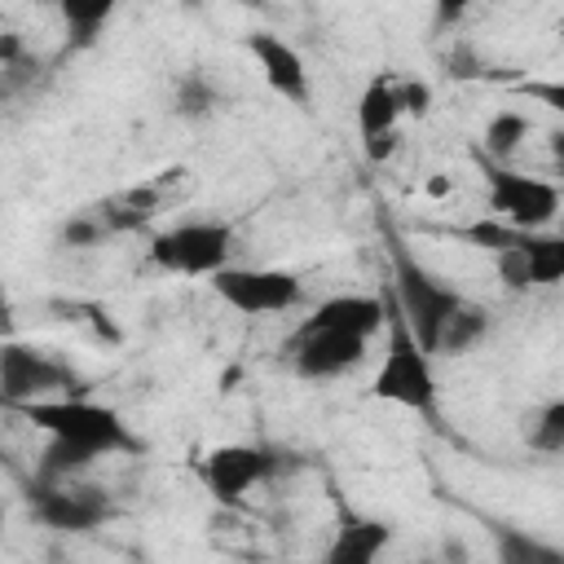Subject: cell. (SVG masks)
Returning a JSON list of instances; mask_svg holds the SVG:
<instances>
[{
    "label": "cell",
    "mask_w": 564,
    "mask_h": 564,
    "mask_svg": "<svg viewBox=\"0 0 564 564\" xmlns=\"http://www.w3.org/2000/svg\"><path fill=\"white\" fill-rule=\"evenodd\" d=\"M31 427H40L48 441L88 449L93 458H110V454H137L141 441L128 427V419L115 405H101L93 397H48V401H26L13 405Z\"/></svg>",
    "instance_id": "cell-1"
},
{
    "label": "cell",
    "mask_w": 564,
    "mask_h": 564,
    "mask_svg": "<svg viewBox=\"0 0 564 564\" xmlns=\"http://www.w3.org/2000/svg\"><path fill=\"white\" fill-rule=\"evenodd\" d=\"M388 326V304L383 295H366V291H339L326 295L308 308V317L295 330H330V335H357V339H375Z\"/></svg>",
    "instance_id": "cell-13"
},
{
    "label": "cell",
    "mask_w": 564,
    "mask_h": 564,
    "mask_svg": "<svg viewBox=\"0 0 564 564\" xmlns=\"http://www.w3.org/2000/svg\"><path fill=\"white\" fill-rule=\"evenodd\" d=\"M445 555H449V564H467V546L463 542H445Z\"/></svg>",
    "instance_id": "cell-28"
},
{
    "label": "cell",
    "mask_w": 564,
    "mask_h": 564,
    "mask_svg": "<svg viewBox=\"0 0 564 564\" xmlns=\"http://www.w3.org/2000/svg\"><path fill=\"white\" fill-rule=\"evenodd\" d=\"M57 238L66 242V247H75V251H84V247H101L110 234H106V225L97 220V212L88 207V212H75L62 229H57Z\"/></svg>",
    "instance_id": "cell-25"
},
{
    "label": "cell",
    "mask_w": 564,
    "mask_h": 564,
    "mask_svg": "<svg viewBox=\"0 0 564 564\" xmlns=\"http://www.w3.org/2000/svg\"><path fill=\"white\" fill-rule=\"evenodd\" d=\"M291 370L300 379H339L348 370H357L370 352V339H357V335H330V330H295L291 344Z\"/></svg>",
    "instance_id": "cell-12"
},
{
    "label": "cell",
    "mask_w": 564,
    "mask_h": 564,
    "mask_svg": "<svg viewBox=\"0 0 564 564\" xmlns=\"http://www.w3.org/2000/svg\"><path fill=\"white\" fill-rule=\"evenodd\" d=\"M485 194H489V216L520 234H546L564 207V194L555 181L498 167V163H485Z\"/></svg>",
    "instance_id": "cell-6"
},
{
    "label": "cell",
    "mask_w": 564,
    "mask_h": 564,
    "mask_svg": "<svg viewBox=\"0 0 564 564\" xmlns=\"http://www.w3.org/2000/svg\"><path fill=\"white\" fill-rule=\"evenodd\" d=\"M357 137H361V150L370 163H383L397 154L401 145V119H405V106H401V79L379 70L366 79L361 97H357Z\"/></svg>",
    "instance_id": "cell-10"
},
{
    "label": "cell",
    "mask_w": 564,
    "mask_h": 564,
    "mask_svg": "<svg viewBox=\"0 0 564 564\" xmlns=\"http://www.w3.org/2000/svg\"><path fill=\"white\" fill-rule=\"evenodd\" d=\"M520 436H524V445L533 454H546V458L564 454V401L551 397L538 410H529L524 423H520Z\"/></svg>",
    "instance_id": "cell-20"
},
{
    "label": "cell",
    "mask_w": 564,
    "mask_h": 564,
    "mask_svg": "<svg viewBox=\"0 0 564 564\" xmlns=\"http://www.w3.org/2000/svg\"><path fill=\"white\" fill-rule=\"evenodd\" d=\"M397 529L379 516H344L322 551V564H379V555L392 546Z\"/></svg>",
    "instance_id": "cell-14"
},
{
    "label": "cell",
    "mask_w": 564,
    "mask_h": 564,
    "mask_svg": "<svg viewBox=\"0 0 564 564\" xmlns=\"http://www.w3.org/2000/svg\"><path fill=\"white\" fill-rule=\"evenodd\" d=\"M0 533H4V502H0Z\"/></svg>",
    "instance_id": "cell-29"
},
{
    "label": "cell",
    "mask_w": 564,
    "mask_h": 564,
    "mask_svg": "<svg viewBox=\"0 0 564 564\" xmlns=\"http://www.w3.org/2000/svg\"><path fill=\"white\" fill-rule=\"evenodd\" d=\"M273 471H278V454L264 449V445H247V441L212 445L198 458V480L212 494V502H220V507H238Z\"/></svg>",
    "instance_id": "cell-8"
},
{
    "label": "cell",
    "mask_w": 564,
    "mask_h": 564,
    "mask_svg": "<svg viewBox=\"0 0 564 564\" xmlns=\"http://www.w3.org/2000/svg\"><path fill=\"white\" fill-rule=\"evenodd\" d=\"M242 48L251 53L256 70L264 75V84H269L282 101H291V106H308V101H313L308 62H304V53H300L291 40H282L278 31H247V35H242Z\"/></svg>",
    "instance_id": "cell-11"
},
{
    "label": "cell",
    "mask_w": 564,
    "mask_h": 564,
    "mask_svg": "<svg viewBox=\"0 0 564 564\" xmlns=\"http://www.w3.org/2000/svg\"><path fill=\"white\" fill-rule=\"evenodd\" d=\"M520 260H524L529 286H555L564 278V238L560 234H524Z\"/></svg>",
    "instance_id": "cell-19"
},
{
    "label": "cell",
    "mask_w": 564,
    "mask_h": 564,
    "mask_svg": "<svg viewBox=\"0 0 564 564\" xmlns=\"http://www.w3.org/2000/svg\"><path fill=\"white\" fill-rule=\"evenodd\" d=\"M401 106H405V115H427V106H432V88L419 84V79H401Z\"/></svg>",
    "instance_id": "cell-27"
},
{
    "label": "cell",
    "mask_w": 564,
    "mask_h": 564,
    "mask_svg": "<svg viewBox=\"0 0 564 564\" xmlns=\"http://www.w3.org/2000/svg\"><path fill=\"white\" fill-rule=\"evenodd\" d=\"M62 22H66V35H70V48H88L101 26L115 18V4L110 0H62L57 4Z\"/></svg>",
    "instance_id": "cell-21"
},
{
    "label": "cell",
    "mask_w": 564,
    "mask_h": 564,
    "mask_svg": "<svg viewBox=\"0 0 564 564\" xmlns=\"http://www.w3.org/2000/svg\"><path fill=\"white\" fill-rule=\"evenodd\" d=\"M529 132H533V123H529V115H520V110H498V115H489V123H485V132H480V159L485 163H507L524 141H529Z\"/></svg>",
    "instance_id": "cell-18"
},
{
    "label": "cell",
    "mask_w": 564,
    "mask_h": 564,
    "mask_svg": "<svg viewBox=\"0 0 564 564\" xmlns=\"http://www.w3.org/2000/svg\"><path fill=\"white\" fill-rule=\"evenodd\" d=\"M97 458L88 449H75V445H62V441H48L40 463H35V480L44 485H66V480H79Z\"/></svg>",
    "instance_id": "cell-22"
},
{
    "label": "cell",
    "mask_w": 564,
    "mask_h": 564,
    "mask_svg": "<svg viewBox=\"0 0 564 564\" xmlns=\"http://www.w3.org/2000/svg\"><path fill=\"white\" fill-rule=\"evenodd\" d=\"M154 207H159V189H154V185H145V189H123V194H115V198L97 203L93 212H97V220L106 225V234L115 238V234L141 229V225L154 216Z\"/></svg>",
    "instance_id": "cell-16"
},
{
    "label": "cell",
    "mask_w": 564,
    "mask_h": 564,
    "mask_svg": "<svg viewBox=\"0 0 564 564\" xmlns=\"http://www.w3.org/2000/svg\"><path fill=\"white\" fill-rule=\"evenodd\" d=\"M489 335V313L480 308V304H471V300H463L449 317H445V326L436 330V344H432V361L436 357H463V352H471L480 339Z\"/></svg>",
    "instance_id": "cell-15"
},
{
    "label": "cell",
    "mask_w": 564,
    "mask_h": 564,
    "mask_svg": "<svg viewBox=\"0 0 564 564\" xmlns=\"http://www.w3.org/2000/svg\"><path fill=\"white\" fill-rule=\"evenodd\" d=\"M458 234H463L471 247L489 251V256H502V251H511V247H520V242H524V234H520V229H511V225H502V220H494V216H480V220L463 225Z\"/></svg>",
    "instance_id": "cell-24"
},
{
    "label": "cell",
    "mask_w": 564,
    "mask_h": 564,
    "mask_svg": "<svg viewBox=\"0 0 564 564\" xmlns=\"http://www.w3.org/2000/svg\"><path fill=\"white\" fill-rule=\"evenodd\" d=\"M207 286L238 317H273L304 304V278L295 269H273V264H229L212 273Z\"/></svg>",
    "instance_id": "cell-5"
},
{
    "label": "cell",
    "mask_w": 564,
    "mask_h": 564,
    "mask_svg": "<svg viewBox=\"0 0 564 564\" xmlns=\"http://www.w3.org/2000/svg\"><path fill=\"white\" fill-rule=\"evenodd\" d=\"M212 106H216V88H212L198 70H189V75L176 79V88H172V110H176L181 119H203V115H212Z\"/></svg>",
    "instance_id": "cell-23"
},
{
    "label": "cell",
    "mask_w": 564,
    "mask_h": 564,
    "mask_svg": "<svg viewBox=\"0 0 564 564\" xmlns=\"http://www.w3.org/2000/svg\"><path fill=\"white\" fill-rule=\"evenodd\" d=\"M26 507H31V520L53 529V533H66V538H79V533H93L101 529L115 507L101 489H88L79 480H66V485H44L35 480L31 494H26Z\"/></svg>",
    "instance_id": "cell-9"
},
{
    "label": "cell",
    "mask_w": 564,
    "mask_h": 564,
    "mask_svg": "<svg viewBox=\"0 0 564 564\" xmlns=\"http://www.w3.org/2000/svg\"><path fill=\"white\" fill-rule=\"evenodd\" d=\"M48 397H84V379L31 344H18V339L0 344V401L26 405Z\"/></svg>",
    "instance_id": "cell-7"
},
{
    "label": "cell",
    "mask_w": 564,
    "mask_h": 564,
    "mask_svg": "<svg viewBox=\"0 0 564 564\" xmlns=\"http://www.w3.org/2000/svg\"><path fill=\"white\" fill-rule=\"evenodd\" d=\"M150 264L172 278H212L234 264V229L225 220H176L150 238Z\"/></svg>",
    "instance_id": "cell-4"
},
{
    "label": "cell",
    "mask_w": 564,
    "mask_h": 564,
    "mask_svg": "<svg viewBox=\"0 0 564 564\" xmlns=\"http://www.w3.org/2000/svg\"><path fill=\"white\" fill-rule=\"evenodd\" d=\"M494 555L498 564H564V551L529 529L516 524H498L494 529Z\"/></svg>",
    "instance_id": "cell-17"
},
{
    "label": "cell",
    "mask_w": 564,
    "mask_h": 564,
    "mask_svg": "<svg viewBox=\"0 0 564 564\" xmlns=\"http://www.w3.org/2000/svg\"><path fill=\"white\" fill-rule=\"evenodd\" d=\"M388 260H392V313L405 322V330L414 335V344L432 357L436 330L445 326V317L467 295H458L441 273H432L397 234H388Z\"/></svg>",
    "instance_id": "cell-2"
},
{
    "label": "cell",
    "mask_w": 564,
    "mask_h": 564,
    "mask_svg": "<svg viewBox=\"0 0 564 564\" xmlns=\"http://www.w3.org/2000/svg\"><path fill=\"white\" fill-rule=\"evenodd\" d=\"M370 397L375 401H392L401 410H414L423 419H436V370H432V357L414 344V335L405 330V322L397 313H388V344H383V357L375 366Z\"/></svg>",
    "instance_id": "cell-3"
},
{
    "label": "cell",
    "mask_w": 564,
    "mask_h": 564,
    "mask_svg": "<svg viewBox=\"0 0 564 564\" xmlns=\"http://www.w3.org/2000/svg\"><path fill=\"white\" fill-rule=\"evenodd\" d=\"M494 264H498V278H502V286H507L511 295H524V291H529V273H524V260H520V247H511V251H502V256H494Z\"/></svg>",
    "instance_id": "cell-26"
}]
</instances>
